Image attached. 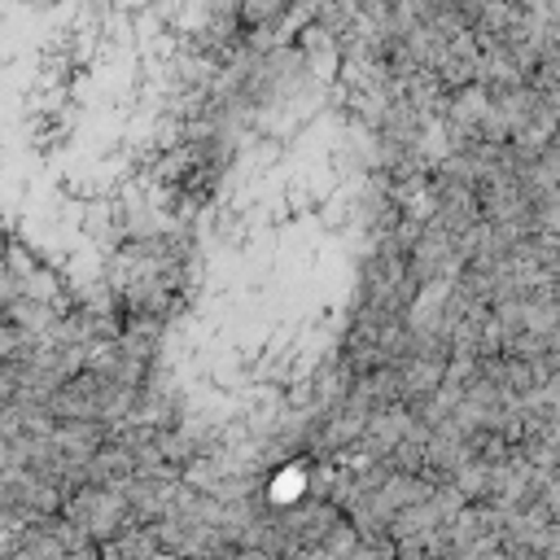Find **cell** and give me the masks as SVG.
<instances>
[{"label": "cell", "mask_w": 560, "mask_h": 560, "mask_svg": "<svg viewBox=\"0 0 560 560\" xmlns=\"http://www.w3.org/2000/svg\"><path fill=\"white\" fill-rule=\"evenodd\" d=\"M57 512L70 516L92 542H105V538H114L118 529L136 525L122 486H88V481H83V486H74V490L61 494V508H57Z\"/></svg>", "instance_id": "obj_1"}, {"label": "cell", "mask_w": 560, "mask_h": 560, "mask_svg": "<svg viewBox=\"0 0 560 560\" xmlns=\"http://www.w3.org/2000/svg\"><path fill=\"white\" fill-rule=\"evenodd\" d=\"M48 438H52V451L66 459V464H88L92 459V451H101V442L109 438V429L101 424V420H57L52 429H48Z\"/></svg>", "instance_id": "obj_2"}, {"label": "cell", "mask_w": 560, "mask_h": 560, "mask_svg": "<svg viewBox=\"0 0 560 560\" xmlns=\"http://www.w3.org/2000/svg\"><path fill=\"white\" fill-rule=\"evenodd\" d=\"M127 477H136V459L122 442L105 438L101 451H92V459L83 464V481L88 486H122Z\"/></svg>", "instance_id": "obj_3"}, {"label": "cell", "mask_w": 560, "mask_h": 560, "mask_svg": "<svg viewBox=\"0 0 560 560\" xmlns=\"http://www.w3.org/2000/svg\"><path fill=\"white\" fill-rule=\"evenodd\" d=\"M61 560H101V542H79V547H70Z\"/></svg>", "instance_id": "obj_4"}]
</instances>
